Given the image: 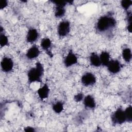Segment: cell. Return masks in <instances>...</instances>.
Returning <instances> with one entry per match:
<instances>
[{
	"mask_svg": "<svg viewBox=\"0 0 132 132\" xmlns=\"http://www.w3.org/2000/svg\"><path fill=\"white\" fill-rule=\"evenodd\" d=\"M39 37L38 30L33 27L29 28L26 36V41L27 43H33L36 42Z\"/></svg>",
	"mask_w": 132,
	"mask_h": 132,
	"instance_id": "9",
	"label": "cell"
},
{
	"mask_svg": "<svg viewBox=\"0 0 132 132\" xmlns=\"http://www.w3.org/2000/svg\"><path fill=\"white\" fill-rule=\"evenodd\" d=\"M112 123L114 125H120L126 122L124 110L122 107H119L111 116Z\"/></svg>",
	"mask_w": 132,
	"mask_h": 132,
	"instance_id": "3",
	"label": "cell"
},
{
	"mask_svg": "<svg viewBox=\"0 0 132 132\" xmlns=\"http://www.w3.org/2000/svg\"><path fill=\"white\" fill-rule=\"evenodd\" d=\"M44 73L43 65L40 62H37L35 67H32L27 72V76L28 84H30L35 82L41 83Z\"/></svg>",
	"mask_w": 132,
	"mask_h": 132,
	"instance_id": "2",
	"label": "cell"
},
{
	"mask_svg": "<svg viewBox=\"0 0 132 132\" xmlns=\"http://www.w3.org/2000/svg\"><path fill=\"white\" fill-rule=\"evenodd\" d=\"M24 130L25 131H27V132H29V131H32V132H34L35 131V128L31 127V126H26L24 128Z\"/></svg>",
	"mask_w": 132,
	"mask_h": 132,
	"instance_id": "26",
	"label": "cell"
},
{
	"mask_svg": "<svg viewBox=\"0 0 132 132\" xmlns=\"http://www.w3.org/2000/svg\"><path fill=\"white\" fill-rule=\"evenodd\" d=\"M77 56L72 51V50H70L63 59V63L64 66L67 68H69L77 64Z\"/></svg>",
	"mask_w": 132,
	"mask_h": 132,
	"instance_id": "7",
	"label": "cell"
},
{
	"mask_svg": "<svg viewBox=\"0 0 132 132\" xmlns=\"http://www.w3.org/2000/svg\"><path fill=\"white\" fill-rule=\"evenodd\" d=\"M50 89L47 84H44L37 90V94L41 100L47 98L49 95Z\"/></svg>",
	"mask_w": 132,
	"mask_h": 132,
	"instance_id": "13",
	"label": "cell"
},
{
	"mask_svg": "<svg viewBox=\"0 0 132 132\" xmlns=\"http://www.w3.org/2000/svg\"><path fill=\"white\" fill-rule=\"evenodd\" d=\"M122 56L124 60L126 62H129L132 58L131 51L129 47H125L122 50Z\"/></svg>",
	"mask_w": 132,
	"mask_h": 132,
	"instance_id": "16",
	"label": "cell"
},
{
	"mask_svg": "<svg viewBox=\"0 0 132 132\" xmlns=\"http://www.w3.org/2000/svg\"><path fill=\"white\" fill-rule=\"evenodd\" d=\"M9 40L8 37L3 32L0 34V45L1 47L9 46Z\"/></svg>",
	"mask_w": 132,
	"mask_h": 132,
	"instance_id": "20",
	"label": "cell"
},
{
	"mask_svg": "<svg viewBox=\"0 0 132 132\" xmlns=\"http://www.w3.org/2000/svg\"><path fill=\"white\" fill-rule=\"evenodd\" d=\"M89 61L90 64L94 67L101 66V62L99 55L96 53H92L89 56Z\"/></svg>",
	"mask_w": 132,
	"mask_h": 132,
	"instance_id": "14",
	"label": "cell"
},
{
	"mask_svg": "<svg viewBox=\"0 0 132 132\" xmlns=\"http://www.w3.org/2000/svg\"><path fill=\"white\" fill-rule=\"evenodd\" d=\"M80 81L84 86H91L96 83V78L95 75L93 73L91 72H87L81 76Z\"/></svg>",
	"mask_w": 132,
	"mask_h": 132,
	"instance_id": "5",
	"label": "cell"
},
{
	"mask_svg": "<svg viewBox=\"0 0 132 132\" xmlns=\"http://www.w3.org/2000/svg\"><path fill=\"white\" fill-rule=\"evenodd\" d=\"M2 70L5 73L11 72L14 67L13 60L9 57H4L1 62Z\"/></svg>",
	"mask_w": 132,
	"mask_h": 132,
	"instance_id": "8",
	"label": "cell"
},
{
	"mask_svg": "<svg viewBox=\"0 0 132 132\" xmlns=\"http://www.w3.org/2000/svg\"><path fill=\"white\" fill-rule=\"evenodd\" d=\"M132 5V1L131 0H122L121 2V6L124 10L126 11Z\"/></svg>",
	"mask_w": 132,
	"mask_h": 132,
	"instance_id": "22",
	"label": "cell"
},
{
	"mask_svg": "<svg viewBox=\"0 0 132 132\" xmlns=\"http://www.w3.org/2000/svg\"><path fill=\"white\" fill-rule=\"evenodd\" d=\"M84 93L82 92H80L77 93V94L75 95L74 96V100L76 102H79L83 100L84 98Z\"/></svg>",
	"mask_w": 132,
	"mask_h": 132,
	"instance_id": "23",
	"label": "cell"
},
{
	"mask_svg": "<svg viewBox=\"0 0 132 132\" xmlns=\"http://www.w3.org/2000/svg\"><path fill=\"white\" fill-rule=\"evenodd\" d=\"M55 4V7H65L68 4L67 1H52Z\"/></svg>",
	"mask_w": 132,
	"mask_h": 132,
	"instance_id": "24",
	"label": "cell"
},
{
	"mask_svg": "<svg viewBox=\"0 0 132 132\" xmlns=\"http://www.w3.org/2000/svg\"><path fill=\"white\" fill-rule=\"evenodd\" d=\"M101 65L103 66L107 67L110 60V54L107 51H103L99 55Z\"/></svg>",
	"mask_w": 132,
	"mask_h": 132,
	"instance_id": "15",
	"label": "cell"
},
{
	"mask_svg": "<svg viewBox=\"0 0 132 132\" xmlns=\"http://www.w3.org/2000/svg\"><path fill=\"white\" fill-rule=\"evenodd\" d=\"M40 50L39 47L34 44L28 49L26 53V57L29 60H32L37 58L40 54Z\"/></svg>",
	"mask_w": 132,
	"mask_h": 132,
	"instance_id": "10",
	"label": "cell"
},
{
	"mask_svg": "<svg viewBox=\"0 0 132 132\" xmlns=\"http://www.w3.org/2000/svg\"><path fill=\"white\" fill-rule=\"evenodd\" d=\"M8 5V1L6 0H1L0 2V8L1 10L5 8Z\"/></svg>",
	"mask_w": 132,
	"mask_h": 132,
	"instance_id": "25",
	"label": "cell"
},
{
	"mask_svg": "<svg viewBox=\"0 0 132 132\" xmlns=\"http://www.w3.org/2000/svg\"><path fill=\"white\" fill-rule=\"evenodd\" d=\"M40 46L41 48L46 52V54L50 57L52 58L53 57V54L51 52V51H50V49L52 46V41L50 38H43L41 41Z\"/></svg>",
	"mask_w": 132,
	"mask_h": 132,
	"instance_id": "12",
	"label": "cell"
},
{
	"mask_svg": "<svg viewBox=\"0 0 132 132\" xmlns=\"http://www.w3.org/2000/svg\"><path fill=\"white\" fill-rule=\"evenodd\" d=\"M122 64L118 59H111L107 65V70L110 73L116 74L120 72L122 68Z\"/></svg>",
	"mask_w": 132,
	"mask_h": 132,
	"instance_id": "6",
	"label": "cell"
},
{
	"mask_svg": "<svg viewBox=\"0 0 132 132\" xmlns=\"http://www.w3.org/2000/svg\"><path fill=\"white\" fill-rule=\"evenodd\" d=\"M126 122L131 123L132 121V106L131 105L127 107L124 110Z\"/></svg>",
	"mask_w": 132,
	"mask_h": 132,
	"instance_id": "19",
	"label": "cell"
},
{
	"mask_svg": "<svg viewBox=\"0 0 132 132\" xmlns=\"http://www.w3.org/2000/svg\"><path fill=\"white\" fill-rule=\"evenodd\" d=\"M71 25L68 20L61 21L57 26V34L60 38L67 37L70 31Z\"/></svg>",
	"mask_w": 132,
	"mask_h": 132,
	"instance_id": "4",
	"label": "cell"
},
{
	"mask_svg": "<svg viewBox=\"0 0 132 132\" xmlns=\"http://www.w3.org/2000/svg\"><path fill=\"white\" fill-rule=\"evenodd\" d=\"M131 11L127 10L126 13V20L127 22V29L130 33L131 32Z\"/></svg>",
	"mask_w": 132,
	"mask_h": 132,
	"instance_id": "21",
	"label": "cell"
},
{
	"mask_svg": "<svg viewBox=\"0 0 132 132\" xmlns=\"http://www.w3.org/2000/svg\"><path fill=\"white\" fill-rule=\"evenodd\" d=\"M117 21L110 14L101 16L96 24V29L100 32H105L115 27Z\"/></svg>",
	"mask_w": 132,
	"mask_h": 132,
	"instance_id": "1",
	"label": "cell"
},
{
	"mask_svg": "<svg viewBox=\"0 0 132 132\" xmlns=\"http://www.w3.org/2000/svg\"><path fill=\"white\" fill-rule=\"evenodd\" d=\"M52 109L55 113H60L63 110V103L61 101H58L53 105Z\"/></svg>",
	"mask_w": 132,
	"mask_h": 132,
	"instance_id": "17",
	"label": "cell"
},
{
	"mask_svg": "<svg viewBox=\"0 0 132 132\" xmlns=\"http://www.w3.org/2000/svg\"><path fill=\"white\" fill-rule=\"evenodd\" d=\"M65 13V7H55V11L54 15L57 18H61L63 17Z\"/></svg>",
	"mask_w": 132,
	"mask_h": 132,
	"instance_id": "18",
	"label": "cell"
},
{
	"mask_svg": "<svg viewBox=\"0 0 132 132\" xmlns=\"http://www.w3.org/2000/svg\"><path fill=\"white\" fill-rule=\"evenodd\" d=\"M83 104L85 108L90 109H93L96 107V102L94 97L91 95H87L84 96Z\"/></svg>",
	"mask_w": 132,
	"mask_h": 132,
	"instance_id": "11",
	"label": "cell"
}]
</instances>
